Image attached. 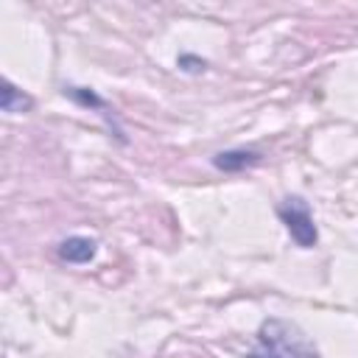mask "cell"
Wrapping results in <instances>:
<instances>
[{"mask_svg":"<svg viewBox=\"0 0 358 358\" xmlns=\"http://www.w3.org/2000/svg\"><path fill=\"white\" fill-rule=\"evenodd\" d=\"M246 358H319V350L294 322L266 319L257 330V344Z\"/></svg>","mask_w":358,"mask_h":358,"instance_id":"cell-1","label":"cell"},{"mask_svg":"<svg viewBox=\"0 0 358 358\" xmlns=\"http://www.w3.org/2000/svg\"><path fill=\"white\" fill-rule=\"evenodd\" d=\"M260 159H263V154L255 148H227V151H218L213 157V165L224 173H238V171L255 168Z\"/></svg>","mask_w":358,"mask_h":358,"instance_id":"cell-3","label":"cell"},{"mask_svg":"<svg viewBox=\"0 0 358 358\" xmlns=\"http://www.w3.org/2000/svg\"><path fill=\"white\" fill-rule=\"evenodd\" d=\"M98 255V243L87 235H70L59 243V257L64 263H90Z\"/></svg>","mask_w":358,"mask_h":358,"instance_id":"cell-4","label":"cell"},{"mask_svg":"<svg viewBox=\"0 0 358 358\" xmlns=\"http://www.w3.org/2000/svg\"><path fill=\"white\" fill-rule=\"evenodd\" d=\"M64 95H70L76 103H81V106H92V109H101V115L103 117H109V106H106V101H101L92 90H87V87H64Z\"/></svg>","mask_w":358,"mask_h":358,"instance_id":"cell-6","label":"cell"},{"mask_svg":"<svg viewBox=\"0 0 358 358\" xmlns=\"http://www.w3.org/2000/svg\"><path fill=\"white\" fill-rule=\"evenodd\" d=\"M277 218L282 221V227L288 229L291 241L299 249H313L319 243V229L313 224V213L310 204L302 196H285L277 204Z\"/></svg>","mask_w":358,"mask_h":358,"instance_id":"cell-2","label":"cell"},{"mask_svg":"<svg viewBox=\"0 0 358 358\" xmlns=\"http://www.w3.org/2000/svg\"><path fill=\"white\" fill-rule=\"evenodd\" d=\"M31 95H25L22 90H17L8 78H3V90H0V109L8 112V115H17V112H25L31 109Z\"/></svg>","mask_w":358,"mask_h":358,"instance_id":"cell-5","label":"cell"}]
</instances>
